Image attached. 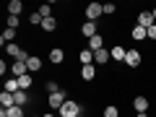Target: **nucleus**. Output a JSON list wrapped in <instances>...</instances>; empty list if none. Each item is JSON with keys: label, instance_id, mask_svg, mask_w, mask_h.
<instances>
[{"label": "nucleus", "instance_id": "obj_1", "mask_svg": "<svg viewBox=\"0 0 156 117\" xmlns=\"http://www.w3.org/2000/svg\"><path fill=\"white\" fill-rule=\"evenodd\" d=\"M57 112H60V117H81V104L73 101V99H68Z\"/></svg>", "mask_w": 156, "mask_h": 117}, {"label": "nucleus", "instance_id": "obj_2", "mask_svg": "<svg viewBox=\"0 0 156 117\" xmlns=\"http://www.w3.org/2000/svg\"><path fill=\"white\" fill-rule=\"evenodd\" d=\"M101 13H104V5H101V3H89V5H86V21L96 23V18H99Z\"/></svg>", "mask_w": 156, "mask_h": 117}, {"label": "nucleus", "instance_id": "obj_3", "mask_svg": "<svg viewBox=\"0 0 156 117\" xmlns=\"http://www.w3.org/2000/svg\"><path fill=\"white\" fill-rule=\"evenodd\" d=\"M65 101H68L65 91H57V94H50V96H47V104H50V109H60Z\"/></svg>", "mask_w": 156, "mask_h": 117}, {"label": "nucleus", "instance_id": "obj_4", "mask_svg": "<svg viewBox=\"0 0 156 117\" xmlns=\"http://www.w3.org/2000/svg\"><path fill=\"white\" fill-rule=\"evenodd\" d=\"M140 62H143V55H140L138 50H128V55H125V65H128V68H138Z\"/></svg>", "mask_w": 156, "mask_h": 117}, {"label": "nucleus", "instance_id": "obj_5", "mask_svg": "<svg viewBox=\"0 0 156 117\" xmlns=\"http://www.w3.org/2000/svg\"><path fill=\"white\" fill-rule=\"evenodd\" d=\"M154 16H151V11H140L138 13V26H143V29H151L154 26Z\"/></svg>", "mask_w": 156, "mask_h": 117}, {"label": "nucleus", "instance_id": "obj_6", "mask_svg": "<svg viewBox=\"0 0 156 117\" xmlns=\"http://www.w3.org/2000/svg\"><path fill=\"white\" fill-rule=\"evenodd\" d=\"M26 73H29V68H26V62H21V60H16V62H13V65H11V76H13V78H21V76H26Z\"/></svg>", "mask_w": 156, "mask_h": 117}, {"label": "nucleus", "instance_id": "obj_7", "mask_svg": "<svg viewBox=\"0 0 156 117\" xmlns=\"http://www.w3.org/2000/svg\"><path fill=\"white\" fill-rule=\"evenodd\" d=\"M81 34H83L86 39H91V37H96V34H99V26H96L94 21H86L83 26H81Z\"/></svg>", "mask_w": 156, "mask_h": 117}, {"label": "nucleus", "instance_id": "obj_8", "mask_svg": "<svg viewBox=\"0 0 156 117\" xmlns=\"http://www.w3.org/2000/svg\"><path fill=\"white\" fill-rule=\"evenodd\" d=\"M148 107H151V101L146 99V96H135L133 99V109L135 112H148Z\"/></svg>", "mask_w": 156, "mask_h": 117}, {"label": "nucleus", "instance_id": "obj_9", "mask_svg": "<svg viewBox=\"0 0 156 117\" xmlns=\"http://www.w3.org/2000/svg\"><path fill=\"white\" fill-rule=\"evenodd\" d=\"M125 55H128V50H125V47H120V44L109 50V57H112V60H117V62H125Z\"/></svg>", "mask_w": 156, "mask_h": 117}, {"label": "nucleus", "instance_id": "obj_10", "mask_svg": "<svg viewBox=\"0 0 156 117\" xmlns=\"http://www.w3.org/2000/svg\"><path fill=\"white\" fill-rule=\"evenodd\" d=\"M62 60H65V52H62L60 47H52V50H50V62H52V65H60Z\"/></svg>", "mask_w": 156, "mask_h": 117}, {"label": "nucleus", "instance_id": "obj_11", "mask_svg": "<svg viewBox=\"0 0 156 117\" xmlns=\"http://www.w3.org/2000/svg\"><path fill=\"white\" fill-rule=\"evenodd\" d=\"M26 68H29V73H37V70H42V57L31 55V57L26 60Z\"/></svg>", "mask_w": 156, "mask_h": 117}, {"label": "nucleus", "instance_id": "obj_12", "mask_svg": "<svg viewBox=\"0 0 156 117\" xmlns=\"http://www.w3.org/2000/svg\"><path fill=\"white\" fill-rule=\"evenodd\" d=\"M81 78L83 81H94L96 78V65H83L81 68Z\"/></svg>", "mask_w": 156, "mask_h": 117}, {"label": "nucleus", "instance_id": "obj_13", "mask_svg": "<svg viewBox=\"0 0 156 117\" xmlns=\"http://www.w3.org/2000/svg\"><path fill=\"white\" fill-rule=\"evenodd\" d=\"M21 11H23L21 0H11V3H8V16H21Z\"/></svg>", "mask_w": 156, "mask_h": 117}, {"label": "nucleus", "instance_id": "obj_14", "mask_svg": "<svg viewBox=\"0 0 156 117\" xmlns=\"http://www.w3.org/2000/svg\"><path fill=\"white\" fill-rule=\"evenodd\" d=\"M78 60H81V65H94V52L91 50H81L78 52Z\"/></svg>", "mask_w": 156, "mask_h": 117}, {"label": "nucleus", "instance_id": "obj_15", "mask_svg": "<svg viewBox=\"0 0 156 117\" xmlns=\"http://www.w3.org/2000/svg\"><path fill=\"white\" fill-rule=\"evenodd\" d=\"M89 50L96 52V50H104V39H101V34H96V37L89 39Z\"/></svg>", "mask_w": 156, "mask_h": 117}, {"label": "nucleus", "instance_id": "obj_16", "mask_svg": "<svg viewBox=\"0 0 156 117\" xmlns=\"http://www.w3.org/2000/svg\"><path fill=\"white\" fill-rule=\"evenodd\" d=\"M0 104H3V109H11V107H16V99H13V94L3 91V94H0Z\"/></svg>", "mask_w": 156, "mask_h": 117}, {"label": "nucleus", "instance_id": "obj_17", "mask_svg": "<svg viewBox=\"0 0 156 117\" xmlns=\"http://www.w3.org/2000/svg\"><path fill=\"white\" fill-rule=\"evenodd\" d=\"M130 37H133L135 42H143V39H148V29H143V26H135L133 31H130Z\"/></svg>", "mask_w": 156, "mask_h": 117}, {"label": "nucleus", "instance_id": "obj_18", "mask_svg": "<svg viewBox=\"0 0 156 117\" xmlns=\"http://www.w3.org/2000/svg\"><path fill=\"white\" fill-rule=\"evenodd\" d=\"M94 62H96V65L109 62V52H107V50H96V52H94Z\"/></svg>", "mask_w": 156, "mask_h": 117}, {"label": "nucleus", "instance_id": "obj_19", "mask_svg": "<svg viewBox=\"0 0 156 117\" xmlns=\"http://www.w3.org/2000/svg\"><path fill=\"white\" fill-rule=\"evenodd\" d=\"M39 29H44L47 34H52V31H55V29H57V21H55V16L44 18V21H42V26H39Z\"/></svg>", "mask_w": 156, "mask_h": 117}, {"label": "nucleus", "instance_id": "obj_20", "mask_svg": "<svg viewBox=\"0 0 156 117\" xmlns=\"http://www.w3.org/2000/svg\"><path fill=\"white\" fill-rule=\"evenodd\" d=\"M31 83H34V81H31V76H29V73L18 78V89H21V91H29V89H31Z\"/></svg>", "mask_w": 156, "mask_h": 117}, {"label": "nucleus", "instance_id": "obj_21", "mask_svg": "<svg viewBox=\"0 0 156 117\" xmlns=\"http://www.w3.org/2000/svg\"><path fill=\"white\" fill-rule=\"evenodd\" d=\"M13 99H16V107H26L29 94H26V91H16V94H13Z\"/></svg>", "mask_w": 156, "mask_h": 117}, {"label": "nucleus", "instance_id": "obj_22", "mask_svg": "<svg viewBox=\"0 0 156 117\" xmlns=\"http://www.w3.org/2000/svg\"><path fill=\"white\" fill-rule=\"evenodd\" d=\"M5 91H8V94L21 91V89H18V78H8V81H5Z\"/></svg>", "mask_w": 156, "mask_h": 117}, {"label": "nucleus", "instance_id": "obj_23", "mask_svg": "<svg viewBox=\"0 0 156 117\" xmlns=\"http://www.w3.org/2000/svg\"><path fill=\"white\" fill-rule=\"evenodd\" d=\"M23 112H26L23 107H11V109H5V115L8 117H23Z\"/></svg>", "mask_w": 156, "mask_h": 117}, {"label": "nucleus", "instance_id": "obj_24", "mask_svg": "<svg viewBox=\"0 0 156 117\" xmlns=\"http://www.w3.org/2000/svg\"><path fill=\"white\" fill-rule=\"evenodd\" d=\"M44 91H47V94H57V91H60L57 81H47V83H44Z\"/></svg>", "mask_w": 156, "mask_h": 117}, {"label": "nucleus", "instance_id": "obj_25", "mask_svg": "<svg viewBox=\"0 0 156 117\" xmlns=\"http://www.w3.org/2000/svg\"><path fill=\"white\" fill-rule=\"evenodd\" d=\"M42 21H44V18L39 16V11H37V13H31V16H29V23H34V26H42Z\"/></svg>", "mask_w": 156, "mask_h": 117}, {"label": "nucleus", "instance_id": "obj_26", "mask_svg": "<svg viewBox=\"0 0 156 117\" xmlns=\"http://www.w3.org/2000/svg\"><path fill=\"white\" fill-rule=\"evenodd\" d=\"M21 26V18L18 16H8V29H18Z\"/></svg>", "mask_w": 156, "mask_h": 117}, {"label": "nucleus", "instance_id": "obj_27", "mask_svg": "<svg viewBox=\"0 0 156 117\" xmlns=\"http://www.w3.org/2000/svg\"><path fill=\"white\" fill-rule=\"evenodd\" d=\"M104 117H120V109H117V107H107V109H104Z\"/></svg>", "mask_w": 156, "mask_h": 117}, {"label": "nucleus", "instance_id": "obj_28", "mask_svg": "<svg viewBox=\"0 0 156 117\" xmlns=\"http://www.w3.org/2000/svg\"><path fill=\"white\" fill-rule=\"evenodd\" d=\"M39 16H42V18H50L52 16V8L50 5H42V8H39Z\"/></svg>", "mask_w": 156, "mask_h": 117}, {"label": "nucleus", "instance_id": "obj_29", "mask_svg": "<svg viewBox=\"0 0 156 117\" xmlns=\"http://www.w3.org/2000/svg\"><path fill=\"white\" fill-rule=\"evenodd\" d=\"M115 11H117V5H115V3H107V5H104V13H107V16H112Z\"/></svg>", "mask_w": 156, "mask_h": 117}, {"label": "nucleus", "instance_id": "obj_30", "mask_svg": "<svg viewBox=\"0 0 156 117\" xmlns=\"http://www.w3.org/2000/svg\"><path fill=\"white\" fill-rule=\"evenodd\" d=\"M148 39H156V23H154V26L148 29Z\"/></svg>", "mask_w": 156, "mask_h": 117}, {"label": "nucleus", "instance_id": "obj_31", "mask_svg": "<svg viewBox=\"0 0 156 117\" xmlns=\"http://www.w3.org/2000/svg\"><path fill=\"white\" fill-rule=\"evenodd\" d=\"M135 117H148V112H138V115H135Z\"/></svg>", "mask_w": 156, "mask_h": 117}, {"label": "nucleus", "instance_id": "obj_32", "mask_svg": "<svg viewBox=\"0 0 156 117\" xmlns=\"http://www.w3.org/2000/svg\"><path fill=\"white\" fill-rule=\"evenodd\" d=\"M151 16H154V21H156V8H154V11H151Z\"/></svg>", "mask_w": 156, "mask_h": 117}, {"label": "nucleus", "instance_id": "obj_33", "mask_svg": "<svg viewBox=\"0 0 156 117\" xmlns=\"http://www.w3.org/2000/svg\"><path fill=\"white\" fill-rule=\"evenodd\" d=\"M42 117H55V115H52V112H47V115H42Z\"/></svg>", "mask_w": 156, "mask_h": 117}, {"label": "nucleus", "instance_id": "obj_34", "mask_svg": "<svg viewBox=\"0 0 156 117\" xmlns=\"http://www.w3.org/2000/svg\"><path fill=\"white\" fill-rule=\"evenodd\" d=\"M31 117H39V115H31Z\"/></svg>", "mask_w": 156, "mask_h": 117}, {"label": "nucleus", "instance_id": "obj_35", "mask_svg": "<svg viewBox=\"0 0 156 117\" xmlns=\"http://www.w3.org/2000/svg\"><path fill=\"white\" fill-rule=\"evenodd\" d=\"M81 117H83V115H81Z\"/></svg>", "mask_w": 156, "mask_h": 117}]
</instances>
